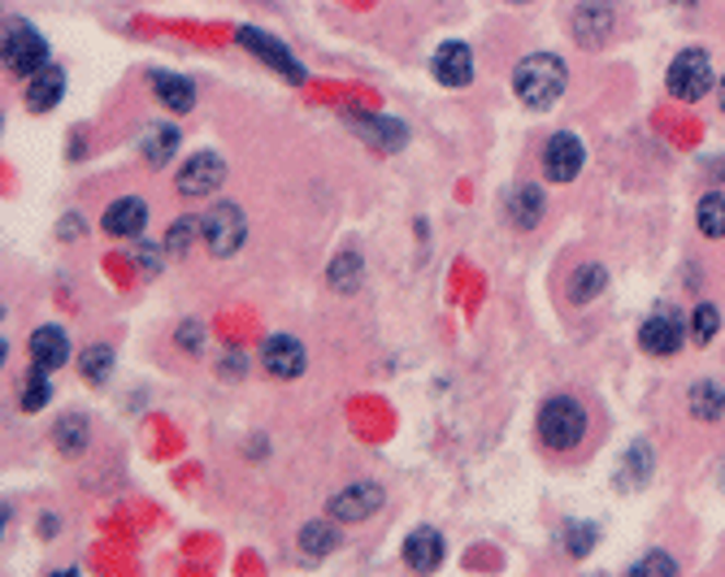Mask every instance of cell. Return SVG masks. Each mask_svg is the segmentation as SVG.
<instances>
[{
  "mask_svg": "<svg viewBox=\"0 0 725 577\" xmlns=\"http://www.w3.org/2000/svg\"><path fill=\"white\" fill-rule=\"evenodd\" d=\"M717 326H722V313H717L713 304H700V309L691 313V339H695V344H713Z\"/></svg>",
  "mask_w": 725,
  "mask_h": 577,
  "instance_id": "f1b7e54d",
  "label": "cell"
},
{
  "mask_svg": "<svg viewBox=\"0 0 725 577\" xmlns=\"http://www.w3.org/2000/svg\"><path fill=\"white\" fill-rule=\"evenodd\" d=\"M695 218H700V231L709 234V239H725V196L722 192L704 196L700 209H695Z\"/></svg>",
  "mask_w": 725,
  "mask_h": 577,
  "instance_id": "484cf974",
  "label": "cell"
},
{
  "mask_svg": "<svg viewBox=\"0 0 725 577\" xmlns=\"http://www.w3.org/2000/svg\"><path fill=\"white\" fill-rule=\"evenodd\" d=\"M48 395H53L48 373H44V369H35V373H31V382H26V391H22V408H26V413H35V408H44V404H48Z\"/></svg>",
  "mask_w": 725,
  "mask_h": 577,
  "instance_id": "4dcf8cb0",
  "label": "cell"
},
{
  "mask_svg": "<svg viewBox=\"0 0 725 577\" xmlns=\"http://www.w3.org/2000/svg\"><path fill=\"white\" fill-rule=\"evenodd\" d=\"M261 365L274 378H300L304 373V347L291 335H269L265 347H261Z\"/></svg>",
  "mask_w": 725,
  "mask_h": 577,
  "instance_id": "8fae6325",
  "label": "cell"
},
{
  "mask_svg": "<svg viewBox=\"0 0 725 577\" xmlns=\"http://www.w3.org/2000/svg\"><path fill=\"white\" fill-rule=\"evenodd\" d=\"M717 101H722V109H725V79H722V88H717Z\"/></svg>",
  "mask_w": 725,
  "mask_h": 577,
  "instance_id": "74e56055",
  "label": "cell"
},
{
  "mask_svg": "<svg viewBox=\"0 0 725 577\" xmlns=\"http://www.w3.org/2000/svg\"><path fill=\"white\" fill-rule=\"evenodd\" d=\"M565 83H569L565 61L552 57V53H530V57L513 70V92H517L521 105H530V109L556 105V96L565 92Z\"/></svg>",
  "mask_w": 725,
  "mask_h": 577,
  "instance_id": "6da1fadb",
  "label": "cell"
},
{
  "mask_svg": "<svg viewBox=\"0 0 725 577\" xmlns=\"http://www.w3.org/2000/svg\"><path fill=\"white\" fill-rule=\"evenodd\" d=\"M678 4H691V0H678Z\"/></svg>",
  "mask_w": 725,
  "mask_h": 577,
  "instance_id": "f35d334b",
  "label": "cell"
},
{
  "mask_svg": "<svg viewBox=\"0 0 725 577\" xmlns=\"http://www.w3.org/2000/svg\"><path fill=\"white\" fill-rule=\"evenodd\" d=\"M404 561H408V569H417V574L435 569V565L444 561V534H439V530H430V526L413 530V534H408V543H404Z\"/></svg>",
  "mask_w": 725,
  "mask_h": 577,
  "instance_id": "9a60e30c",
  "label": "cell"
},
{
  "mask_svg": "<svg viewBox=\"0 0 725 577\" xmlns=\"http://www.w3.org/2000/svg\"><path fill=\"white\" fill-rule=\"evenodd\" d=\"M74 234H83V218H79V222H74V218L61 222V239H74Z\"/></svg>",
  "mask_w": 725,
  "mask_h": 577,
  "instance_id": "8d00e7d4",
  "label": "cell"
},
{
  "mask_svg": "<svg viewBox=\"0 0 725 577\" xmlns=\"http://www.w3.org/2000/svg\"><path fill=\"white\" fill-rule=\"evenodd\" d=\"M222 178H227V161L214 157V152H196L179 170V192L183 196H214L222 187Z\"/></svg>",
  "mask_w": 725,
  "mask_h": 577,
  "instance_id": "52a82bcc",
  "label": "cell"
},
{
  "mask_svg": "<svg viewBox=\"0 0 725 577\" xmlns=\"http://www.w3.org/2000/svg\"><path fill=\"white\" fill-rule=\"evenodd\" d=\"M565 539H569V547H574V556H587V547H591V539H596V530H591V526H565Z\"/></svg>",
  "mask_w": 725,
  "mask_h": 577,
  "instance_id": "836d02e7",
  "label": "cell"
},
{
  "mask_svg": "<svg viewBox=\"0 0 725 577\" xmlns=\"http://www.w3.org/2000/svg\"><path fill=\"white\" fill-rule=\"evenodd\" d=\"M331 282L340 287V291H353L357 282H361V256H353V252H344L335 265H331Z\"/></svg>",
  "mask_w": 725,
  "mask_h": 577,
  "instance_id": "f546056e",
  "label": "cell"
},
{
  "mask_svg": "<svg viewBox=\"0 0 725 577\" xmlns=\"http://www.w3.org/2000/svg\"><path fill=\"white\" fill-rule=\"evenodd\" d=\"M79 369H83V378H88L92 386H101V382L110 378V369H114V351H110V347H88V351L79 356Z\"/></svg>",
  "mask_w": 725,
  "mask_h": 577,
  "instance_id": "83f0119b",
  "label": "cell"
},
{
  "mask_svg": "<svg viewBox=\"0 0 725 577\" xmlns=\"http://www.w3.org/2000/svg\"><path fill=\"white\" fill-rule=\"evenodd\" d=\"M243 234H248V222L235 205L218 200L209 214H205V239L214 247V256H235L243 247Z\"/></svg>",
  "mask_w": 725,
  "mask_h": 577,
  "instance_id": "5b68a950",
  "label": "cell"
},
{
  "mask_svg": "<svg viewBox=\"0 0 725 577\" xmlns=\"http://www.w3.org/2000/svg\"><path fill=\"white\" fill-rule=\"evenodd\" d=\"M53 439H57V448H61L66 457H79V452L88 448V422L70 413V417H61V422H57V430H53Z\"/></svg>",
  "mask_w": 725,
  "mask_h": 577,
  "instance_id": "d4e9b609",
  "label": "cell"
},
{
  "mask_svg": "<svg viewBox=\"0 0 725 577\" xmlns=\"http://www.w3.org/2000/svg\"><path fill=\"white\" fill-rule=\"evenodd\" d=\"M378 508H382V486H373V482L344 486V491L331 499V517H335V521H369Z\"/></svg>",
  "mask_w": 725,
  "mask_h": 577,
  "instance_id": "9c48e42d",
  "label": "cell"
},
{
  "mask_svg": "<svg viewBox=\"0 0 725 577\" xmlns=\"http://www.w3.org/2000/svg\"><path fill=\"white\" fill-rule=\"evenodd\" d=\"M647 477H652V448H647L643 439H634V443L625 448V457H621V477H617V486L630 491V486H643Z\"/></svg>",
  "mask_w": 725,
  "mask_h": 577,
  "instance_id": "d6986e66",
  "label": "cell"
},
{
  "mask_svg": "<svg viewBox=\"0 0 725 577\" xmlns=\"http://www.w3.org/2000/svg\"><path fill=\"white\" fill-rule=\"evenodd\" d=\"M235 39H240L243 48H252V53H256L265 66H274L278 74H287L291 83H304V66H300V61L291 57V48H287V44H278L274 35H265V31H252V26H240V35H235Z\"/></svg>",
  "mask_w": 725,
  "mask_h": 577,
  "instance_id": "ba28073f",
  "label": "cell"
},
{
  "mask_svg": "<svg viewBox=\"0 0 725 577\" xmlns=\"http://www.w3.org/2000/svg\"><path fill=\"white\" fill-rule=\"evenodd\" d=\"M200 227H205V222H196V218H179V222L170 227V234H165V247H170V252H187Z\"/></svg>",
  "mask_w": 725,
  "mask_h": 577,
  "instance_id": "1f68e13d",
  "label": "cell"
},
{
  "mask_svg": "<svg viewBox=\"0 0 725 577\" xmlns=\"http://www.w3.org/2000/svg\"><path fill=\"white\" fill-rule=\"evenodd\" d=\"M608 35H612V9L605 0H583L574 9V39L583 48H600V44H608Z\"/></svg>",
  "mask_w": 725,
  "mask_h": 577,
  "instance_id": "7c38bea8",
  "label": "cell"
},
{
  "mask_svg": "<svg viewBox=\"0 0 725 577\" xmlns=\"http://www.w3.org/2000/svg\"><path fill=\"white\" fill-rule=\"evenodd\" d=\"M682 339H687V331H682V318L678 313H656L638 331V344H643L647 356H674L682 347Z\"/></svg>",
  "mask_w": 725,
  "mask_h": 577,
  "instance_id": "30bf717a",
  "label": "cell"
},
{
  "mask_svg": "<svg viewBox=\"0 0 725 577\" xmlns=\"http://www.w3.org/2000/svg\"><path fill=\"white\" fill-rule=\"evenodd\" d=\"M357 130H361L369 143H378V148H400L404 143V126L400 122H387V117H357Z\"/></svg>",
  "mask_w": 725,
  "mask_h": 577,
  "instance_id": "cb8c5ba5",
  "label": "cell"
},
{
  "mask_svg": "<svg viewBox=\"0 0 725 577\" xmlns=\"http://www.w3.org/2000/svg\"><path fill=\"white\" fill-rule=\"evenodd\" d=\"M300 543H304V552H309V556H331V552L340 547V534H335V526L313 521V526H304V530H300Z\"/></svg>",
  "mask_w": 725,
  "mask_h": 577,
  "instance_id": "4316f807",
  "label": "cell"
},
{
  "mask_svg": "<svg viewBox=\"0 0 725 577\" xmlns=\"http://www.w3.org/2000/svg\"><path fill=\"white\" fill-rule=\"evenodd\" d=\"M669 92L678 101H700L704 92H713V61L704 48H687L674 57L669 66Z\"/></svg>",
  "mask_w": 725,
  "mask_h": 577,
  "instance_id": "277c9868",
  "label": "cell"
},
{
  "mask_svg": "<svg viewBox=\"0 0 725 577\" xmlns=\"http://www.w3.org/2000/svg\"><path fill=\"white\" fill-rule=\"evenodd\" d=\"M66 356H70V344H66V335L57 326H44V331L31 335V360H35V369L53 373V369L66 365Z\"/></svg>",
  "mask_w": 725,
  "mask_h": 577,
  "instance_id": "2e32d148",
  "label": "cell"
},
{
  "mask_svg": "<svg viewBox=\"0 0 725 577\" xmlns=\"http://www.w3.org/2000/svg\"><path fill=\"white\" fill-rule=\"evenodd\" d=\"M179 126H148L143 130V139H139V148H143V157H148V165H165L174 152H179Z\"/></svg>",
  "mask_w": 725,
  "mask_h": 577,
  "instance_id": "ffe728a7",
  "label": "cell"
},
{
  "mask_svg": "<svg viewBox=\"0 0 725 577\" xmlns=\"http://www.w3.org/2000/svg\"><path fill=\"white\" fill-rule=\"evenodd\" d=\"M143 222H148V209H143V200H135V196L114 200V205L105 209V231L118 234V239H135V234L143 231Z\"/></svg>",
  "mask_w": 725,
  "mask_h": 577,
  "instance_id": "e0dca14e",
  "label": "cell"
},
{
  "mask_svg": "<svg viewBox=\"0 0 725 577\" xmlns=\"http://www.w3.org/2000/svg\"><path fill=\"white\" fill-rule=\"evenodd\" d=\"M4 66H9V74H22V79H31L48 66V44L31 22L13 18L4 26Z\"/></svg>",
  "mask_w": 725,
  "mask_h": 577,
  "instance_id": "3957f363",
  "label": "cell"
},
{
  "mask_svg": "<svg viewBox=\"0 0 725 577\" xmlns=\"http://www.w3.org/2000/svg\"><path fill=\"white\" fill-rule=\"evenodd\" d=\"M435 79L439 83H448V88H465L470 79H474V53L465 48V44H439V53H435Z\"/></svg>",
  "mask_w": 725,
  "mask_h": 577,
  "instance_id": "4fadbf2b",
  "label": "cell"
},
{
  "mask_svg": "<svg viewBox=\"0 0 725 577\" xmlns=\"http://www.w3.org/2000/svg\"><path fill=\"white\" fill-rule=\"evenodd\" d=\"M179 344H187V347H200V326L196 322H187L183 331H179Z\"/></svg>",
  "mask_w": 725,
  "mask_h": 577,
  "instance_id": "e575fe53",
  "label": "cell"
},
{
  "mask_svg": "<svg viewBox=\"0 0 725 577\" xmlns=\"http://www.w3.org/2000/svg\"><path fill=\"white\" fill-rule=\"evenodd\" d=\"M687 404H691V417L695 422H717L725 413V391L717 386V382H695L691 386V395H687Z\"/></svg>",
  "mask_w": 725,
  "mask_h": 577,
  "instance_id": "44dd1931",
  "label": "cell"
},
{
  "mask_svg": "<svg viewBox=\"0 0 725 577\" xmlns=\"http://www.w3.org/2000/svg\"><path fill=\"white\" fill-rule=\"evenodd\" d=\"M634 574H638V577H652V574L674 577V574H678V565H674L669 556H660V552H656V556H647V561H638V565H634Z\"/></svg>",
  "mask_w": 725,
  "mask_h": 577,
  "instance_id": "d6a6232c",
  "label": "cell"
},
{
  "mask_svg": "<svg viewBox=\"0 0 725 577\" xmlns=\"http://www.w3.org/2000/svg\"><path fill=\"white\" fill-rule=\"evenodd\" d=\"M583 435H587V413H583V404L569 400V395H552V400L543 404V413H539V439H543V448H552V452H574V448L583 443Z\"/></svg>",
  "mask_w": 725,
  "mask_h": 577,
  "instance_id": "7a4b0ae2",
  "label": "cell"
},
{
  "mask_svg": "<svg viewBox=\"0 0 725 577\" xmlns=\"http://www.w3.org/2000/svg\"><path fill=\"white\" fill-rule=\"evenodd\" d=\"M605 282H608L605 265H583V269L574 274V282H569V300H574V304H591V300L605 291Z\"/></svg>",
  "mask_w": 725,
  "mask_h": 577,
  "instance_id": "7402d4cb",
  "label": "cell"
},
{
  "mask_svg": "<svg viewBox=\"0 0 725 577\" xmlns=\"http://www.w3.org/2000/svg\"><path fill=\"white\" fill-rule=\"evenodd\" d=\"M583 161H587V152H583V139L574 130H556L548 139V148H543V174L552 183H574Z\"/></svg>",
  "mask_w": 725,
  "mask_h": 577,
  "instance_id": "8992f818",
  "label": "cell"
},
{
  "mask_svg": "<svg viewBox=\"0 0 725 577\" xmlns=\"http://www.w3.org/2000/svg\"><path fill=\"white\" fill-rule=\"evenodd\" d=\"M135 261H139V269L157 274V252H152V247H139V252H135Z\"/></svg>",
  "mask_w": 725,
  "mask_h": 577,
  "instance_id": "d590c367",
  "label": "cell"
},
{
  "mask_svg": "<svg viewBox=\"0 0 725 577\" xmlns=\"http://www.w3.org/2000/svg\"><path fill=\"white\" fill-rule=\"evenodd\" d=\"M61 92H66V74L57 66H44L39 74H31L26 83V109L31 114H48L61 105Z\"/></svg>",
  "mask_w": 725,
  "mask_h": 577,
  "instance_id": "5bb4252c",
  "label": "cell"
},
{
  "mask_svg": "<svg viewBox=\"0 0 725 577\" xmlns=\"http://www.w3.org/2000/svg\"><path fill=\"white\" fill-rule=\"evenodd\" d=\"M539 218H543V192L539 187H517L513 192V222L521 231H530Z\"/></svg>",
  "mask_w": 725,
  "mask_h": 577,
  "instance_id": "603a6c76",
  "label": "cell"
},
{
  "mask_svg": "<svg viewBox=\"0 0 725 577\" xmlns=\"http://www.w3.org/2000/svg\"><path fill=\"white\" fill-rule=\"evenodd\" d=\"M148 83L157 88L161 105H170V109H179V114H187V109L196 105L192 83H187V79H179V74H170V70H152V74H148Z\"/></svg>",
  "mask_w": 725,
  "mask_h": 577,
  "instance_id": "ac0fdd59",
  "label": "cell"
}]
</instances>
